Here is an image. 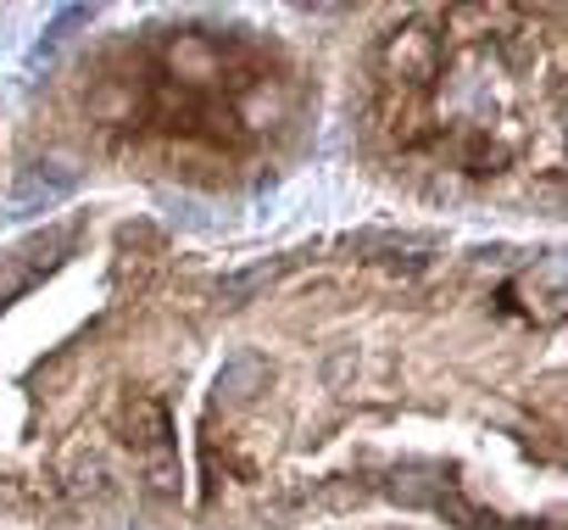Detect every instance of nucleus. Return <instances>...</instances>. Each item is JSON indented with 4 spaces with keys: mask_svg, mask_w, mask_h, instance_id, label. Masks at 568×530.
I'll return each instance as SVG.
<instances>
[{
    "mask_svg": "<svg viewBox=\"0 0 568 530\" xmlns=\"http://www.w3.org/2000/svg\"><path fill=\"white\" fill-rule=\"evenodd\" d=\"M267 280H273V262H256V269H245V274H229L217 291H223L229 302H245V297H251V291H262Z\"/></svg>",
    "mask_w": 568,
    "mask_h": 530,
    "instance_id": "obj_5",
    "label": "nucleus"
},
{
    "mask_svg": "<svg viewBox=\"0 0 568 530\" xmlns=\"http://www.w3.org/2000/svg\"><path fill=\"white\" fill-rule=\"evenodd\" d=\"M385 62H390V73H396V79L424 84V79L435 73V62H440V46H435V34H429V29H396V34H390V46H385Z\"/></svg>",
    "mask_w": 568,
    "mask_h": 530,
    "instance_id": "obj_1",
    "label": "nucleus"
},
{
    "mask_svg": "<svg viewBox=\"0 0 568 530\" xmlns=\"http://www.w3.org/2000/svg\"><path fill=\"white\" fill-rule=\"evenodd\" d=\"M262 386H267V363H262L256 352H234V358L217 369V391H223V397H234V402L256 397Z\"/></svg>",
    "mask_w": 568,
    "mask_h": 530,
    "instance_id": "obj_2",
    "label": "nucleus"
},
{
    "mask_svg": "<svg viewBox=\"0 0 568 530\" xmlns=\"http://www.w3.org/2000/svg\"><path fill=\"white\" fill-rule=\"evenodd\" d=\"M29 286H34V251H7L0 257V308Z\"/></svg>",
    "mask_w": 568,
    "mask_h": 530,
    "instance_id": "obj_4",
    "label": "nucleus"
},
{
    "mask_svg": "<svg viewBox=\"0 0 568 530\" xmlns=\"http://www.w3.org/2000/svg\"><path fill=\"white\" fill-rule=\"evenodd\" d=\"M57 201H62V184L23 179V184L7 196V212H12V218H34V212H45V207H57Z\"/></svg>",
    "mask_w": 568,
    "mask_h": 530,
    "instance_id": "obj_3",
    "label": "nucleus"
}]
</instances>
